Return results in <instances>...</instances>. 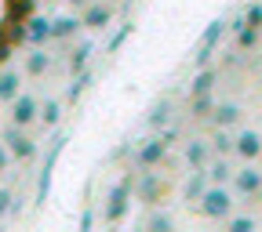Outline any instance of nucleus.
Segmentation results:
<instances>
[{
	"label": "nucleus",
	"mask_w": 262,
	"mask_h": 232,
	"mask_svg": "<svg viewBox=\"0 0 262 232\" xmlns=\"http://www.w3.org/2000/svg\"><path fill=\"white\" fill-rule=\"evenodd\" d=\"M241 120H244V109H241V102H215L211 127H237Z\"/></svg>",
	"instance_id": "obj_13"
},
{
	"label": "nucleus",
	"mask_w": 262,
	"mask_h": 232,
	"mask_svg": "<svg viewBox=\"0 0 262 232\" xmlns=\"http://www.w3.org/2000/svg\"><path fill=\"white\" fill-rule=\"evenodd\" d=\"M80 22H84V29H91V33H95V29H106V25L113 22V8H110V4H88V11H84Z\"/></svg>",
	"instance_id": "obj_17"
},
{
	"label": "nucleus",
	"mask_w": 262,
	"mask_h": 232,
	"mask_svg": "<svg viewBox=\"0 0 262 232\" xmlns=\"http://www.w3.org/2000/svg\"><path fill=\"white\" fill-rule=\"evenodd\" d=\"M182 160H186V167H189V171L208 167V160H211V145H208V138H189L186 149H182Z\"/></svg>",
	"instance_id": "obj_11"
},
{
	"label": "nucleus",
	"mask_w": 262,
	"mask_h": 232,
	"mask_svg": "<svg viewBox=\"0 0 262 232\" xmlns=\"http://www.w3.org/2000/svg\"><path fill=\"white\" fill-rule=\"evenodd\" d=\"M22 69H26V76H44V73L51 69V55H48L44 47H33V51L26 55V62H22Z\"/></svg>",
	"instance_id": "obj_19"
},
{
	"label": "nucleus",
	"mask_w": 262,
	"mask_h": 232,
	"mask_svg": "<svg viewBox=\"0 0 262 232\" xmlns=\"http://www.w3.org/2000/svg\"><path fill=\"white\" fill-rule=\"evenodd\" d=\"M244 25H251V29H262V4H251V8L244 11Z\"/></svg>",
	"instance_id": "obj_30"
},
{
	"label": "nucleus",
	"mask_w": 262,
	"mask_h": 232,
	"mask_svg": "<svg viewBox=\"0 0 262 232\" xmlns=\"http://www.w3.org/2000/svg\"><path fill=\"white\" fill-rule=\"evenodd\" d=\"M211 156H233V127H211Z\"/></svg>",
	"instance_id": "obj_18"
},
{
	"label": "nucleus",
	"mask_w": 262,
	"mask_h": 232,
	"mask_svg": "<svg viewBox=\"0 0 262 232\" xmlns=\"http://www.w3.org/2000/svg\"><path fill=\"white\" fill-rule=\"evenodd\" d=\"M18 91H22V76H18L15 69H4V73H0V102L11 106Z\"/></svg>",
	"instance_id": "obj_21"
},
{
	"label": "nucleus",
	"mask_w": 262,
	"mask_h": 232,
	"mask_svg": "<svg viewBox=\"0 0 262 232\" xmlns=\"http://www.w3.org/2000/svg\"><path fill=\"white\" fill-rule=\"evenodd\" d=\"M222 33H226V22H222V18H215V22L204 29L201 44H196V69L211 62V55H215V47H219V40H222Z\"/></svg>",
	"instance_id": "obj_9"
},
{
	"label": "nucleus",
	"mask_w": 262,
	"mask_h": 232,
	"mask_svg": "<svg viewBox=\"0 0 262 232\" xmlns=\"http://www.w3.org/2000/svg\"><path fill=\"white\" fill-rule=\"evenodd\" d=\"M8 167H11V152H8L4 142H0V174H8Z\"/></svg>",
	"instance_id": "obj_33"
},
{
	"label": "nucleus",
	"mask_w": 262,
	"mask_h": 232,
	"mask_svg": "<svg viewBox=\"0 0 262 232\" xmlns=\"http://www.w3.org/2000/svg\"><path fill=\"white\" fill-rule=\"evenodd\" d=\"M204 171H208V182L229 185V178H233V156H211Z\"/></svg>",
	"instance_id": "obj_16"
},
{
	"label": "nucleus",
	"mask_w": 262,
	"mask_h": 232,
	"mask_svg": "<svg viewBox=\"0 0 262 232\" xmlns=\"http://www.w3.org/2000/svg\"><path fill=\"white\" fill-rule=\"evenodd\" d=\"M175 225V218L168 214V211H153V214H146V228H153V232H168Z\"/></svg>",
	"instance_id": "obj_28"
},
{
	"label": "nucleus",
	"mask_w": 262,
	"mask_h": 232,
	"mask_svg": "<svg viewBox=\"0 0 262 232\" xmlns=\"http://www.w3.org/2000/svg\"><path fill=\"white\" fill-rule=\"evenodd\" d=\"M131 200H135V178H124V182H117L113 189H110V196H106V211H102V218L110 221V225H117V221H124L127 218V211H131Z\"/></svg>",
	"instance_id": "obj_2"
},
{
	"label": "nucleus",
	"mask_w": 262,
	"mask_h": 232,
	"mask_svg": "<svg viewBox=\"0 0 262 232\" xmlns=\"http://www.w3.org/2000/svg\"><path fill=\"white\" fill-rule=\"evenodd\" d=\"M48 40H51V18L29 15V18H26V44H29V47H44Z\"/></svg>",
	"instance_id": "obj_10"
},
{
	"label": "nucleus",
	"mask_w": 262,
	"mask_h": 232,
	"mask_svg": "<svg viewBox=\"0 0 262 232\" xmlns=\"http://www.w3.org/2000/svg\"><path fill=\"white\" fill-rule=\"evenodd\" d=\"M88 87H91V73H88V69L73 73V84H70V91H66V102H77V98H80Z\"/></svg>",
	"instance_id": "obj_25"
},
{
	"label": "nucleus",
	"mask_w": 262,
	"mask_h": 232,
	"mask_svg": "<svg viewBox=\"0 0 262 232\" xmlns=\"http://www.w3.org/2000/svg\"><path fill=\"white\" fill-rule=\"evenodd\" d=\"M171 109H175L171 98H157V102L149 106V113H146V127H149V131L168 127V123H171Z\"/></svg>",
	"instance_id": "obj_15"
},
{
	"label": "nucleus",
	"mask_w": 262,
	"mask_h": 232,
	"mask_svg": "<svg viewBox=\"0 0 262 232\" xmlns=\"http://www.w3.org/2000/svg\"><path fill=\"white\" fill-rule=\"evenodd\" d=\"M0 142L8 145V152H11V160H22V163H29L33 156H37V142H33L29 135H26V127H8L4 135H0Z\"/></svg>",
	"instance_id": "obj_6"
},
{
	"label": "nucleus",
	"mask_w": 262,
	"mask_h": 232,
	"mask_svg": "<svg viewBox=\"0 0 262 232\" xmlns=\"http://www.w3.org/2000/svg\"><path fill=\"white\" fill-rule=\"evenodd\" d=\"M164 196H168V182L157 178V171H139V182H135V200H142L146 207H157Z\"/></svg>",
	"instance_id": "obj_7"
},
{
	"label": "nucleus",
	"mask_w": 262,
	"mask_h": 232,
	"mask_svg": "<svg viewBox=\"0 0 262 232\" xmlns=\"http://www.w3.org/2000/svg\"><path fill=\"white\" fill-rule=\"evenodd\" d=\"M80 29H84V22H80L77 15H62V18L51 22V40H55V44H66V40H73Z\"/></svg>",
	"instance_id": "obj_14"
},
{
	"label": "nucleus",
	"mask_w": 262,
	"mask_h": 232,
	"mask_svg": "<svg viewBox=\"0 0 262 232\" xmlns=\"http://www.w3.org/2000/svg\"><path fill=\"white\" fill-rule=\"evenodd\" d=\"M15 37H11V29H8V22H0V65H4L11 55H15Z\"/></svg>",
	"instance_id": "obj_27"
},
{
	"label": "nucleus",
	"mask_w": 262,
	"mask_h": 232,
	"mask_svg": "<svg viewBox=\"0 0 262 232\" xmlns=\"http://www.w3.org/2000/svg\"><path fill=\"white\" fill-rule=\"evenodd\" d=\"M70 4H77V8H88V4H91V0H70Z\"/></svg>",
	"instance_id": "obj_34"
},
{
	"label": "nucleus",
	"mask_w": 262,
	"mask_h": 232,
	"mask_svg": "<svg viewBox=\"0 0 262 232\" xmlns=\"http://www.w3.org/2000/svg\"><path fill=\"white\" fill-rule=\"evenodd\" d=\"M208 185H211V182H208V171H204V167L189 171V178H186V185H182V203L196 207V200L204 196V189H208Z\"/></svg>",
	"instance_id": "obj_12"
},
{
	"label": "nucleus",
	"mask_w": 262,
	"mask_h": 232,
	"mask_svg": "<svg viewBox=\"0 0 262 232\" xmlns=\"http://www.w3.org/2000/svg\"><path fill=\"white\" fill-rule=\"evenodd\" d=\"M11 203H15V196H11V189H0V218H4V214L11 211Z\"/></svg>",
	"instance_id": "obj_32"
},
{
	"label": "nucleus",
	"mask_w": 262,
	"mask_h": 232,
	"mask_svg": "<svg viewBox=\"0 0 262 232\" xmlns=\"http://www.w3.org/2000/svg\"><path fill=\"white\" fill-rule=\"evenodd\" d=\"M233 203H237V196L229 185H208L204 196L196 200V214L208 218V221H229V214H233Z\"/></svg>",
	"instance_id": "obj_1"
},
{
	"label": "nucleus",
	"mask_w": 262,
	"mask_h": 232,
	"mask_svg": "<svg viewBox=\"0 0 262 232\" xmlns=\"http://www.w3.org/2000/svg\"><path fill=\"white\" fill-rule=\"evenodd\" d=\"M58 120H62V102L58 98H48V102L40 106V123L51 131V127H58Z\"/></svg>",
	"instance_id": "obj_24"
},
{
	"label": "nucleus",
	"mask_w": 262,
	"mask_h": 232,
	"mask_svg": "<svg viewBox=\"0 0 262 232\" xmlns=\"http://www.w3.org/2000/svg\"><path fill=\"white\" fill-rule=\"evenodd\" d=\"M215 84H219V69H211V65H201V69H196V76H193V84H189V94L215 91Z\"/></svg>",
	"instance_id": "obj_22"
},
{
	"label": "nucleus",
	"mask_w": 262,
	"mask_h": 232,
	"mask_svg": "<svg viewBox=\"0 0 262 232\" xmlns=\"http://www.w3.org/2000/svg\"><path fill=\"white\" fill-rule=\"evenodd\" d=\"M168 142H164L160 135H153V138H146V142H139L135 145V156H131V163H135V171H157L164 160H168Z\"/></svg>",
	"instance_id": "obj_4"
},
{
	"label": "nucleus",
	"mask_w": 262,
	"mask_h": 232,
	"mask_svg": "<svg viewBox=\"0 0 262 232\" xmlns=\"http://www.w3.org/2000/svg\"><path fill=\"white\" fill-rule=\"evenodd\" d=\"M91 51H95V44H91V40H84L80 47H73V55H70V73H80V69H88V62H91Z\"/></svg>",
	"instance_id": "obj_23"
},
{
	"label": "nucleus",
	"mask_w": 262,
	"mask_h": 232,
	"mask_svg": "<svg viewBox=\"0 0 262 232\" xmlns=\"http://www.w3.org/2000/svg\"><path fill=\"white\" fill-rule=\"evenodd\" d=\"M127 37H131V22H124V25L113 33V40H110V51H120V44H124Z\"/></svg>",
	"instance_id": "obj_31"
},
{
	"label": "nucleus",
	"mask_w": 262,
	"mask_h": 232,
	"mask_svg": "<svg viewBox=\"0 0 262 232\" xmlns=\"http://www.w3.org/2000/svg\"><path fill=\"white\" fill-rule=\"evenodd\" d=\"M258 33H262V29H251V25L237 29V44H233V55H241V51H251V47L258 44Z\"/></svg>",
	"instance_id": "obj_26"
},
{
	"label": "nucleus",
	"mask_w": 262,
	"mask_h": 232,
	"mask_svg": "<svg viewBox=\"0 0 262 232\" xmlns=\"http://www.w3.org/2000/svg\"><path fill=\"white\" fill-rule=\"evenodd\" d=\"M229 189H233V196H241V200L262 196V167H258V163H241V167H233Z\"/></svg>",
	"instance_id": "obj_3"
},
{
	"label": "nucleus",
	"mask_w": 262,
	"mask_h": 232,
	"mask_svg": "<svg viewBox=\"0 0 262 232\" xmlns=\"http://www.w3.org/2000/svg\"><path fill=\"white\" fill-rule=\"evenodd\" d=\"M229 228H233V232H255V228H258V221H255V218H248V214H241V218L229 214Z\"/></svg>",
	"instance_id": "obj_29"
},
{
	"label": "nucleus",
	"mask_w": 262,
	"mask_h": 232,
	"mask_svg": "<svg viewBox=\"0 0 262 232\" xmlns=\"http://www.w3.org/2000/svg\"><path fill=\"white\" fill-rule=\"evenodd\" d=\"M233 160H241V163H258L262 160V131L233 127Z\"/></svg>",
	"instance_id": "obj_5"
},
{
	"label": "nucleus",
	"mask_w": 262,
	"mask_h": 232,
	"mask_svg": "<svg viewBox=\"0 0 262 232\" xmlns=\"http://www.w3.org/2000/svg\"><path fill=\"white\" fill-rule=\"evenodd\" d=\"M215 113V94L204 91V94H189V116L193 120H211Z\"/></svg>",
	"instance_id": "obj_20"
},
{
	"label": "nucleus",
	"mask_w": 262,
	"mask_h": 232,
	"mask_svg": "<svg viewBox=\"0 0 262 232\" xmlns=\"http://www.w3.org/2000/svg\"><path fill=\"white\" fill-rule=\"evenodd\" d=\"M40 120V102L33 94H15V102H11V123L15 127H29V123H37Z\"/></svg>",
	"instance_id": "obj_8"
}]
</instances>
